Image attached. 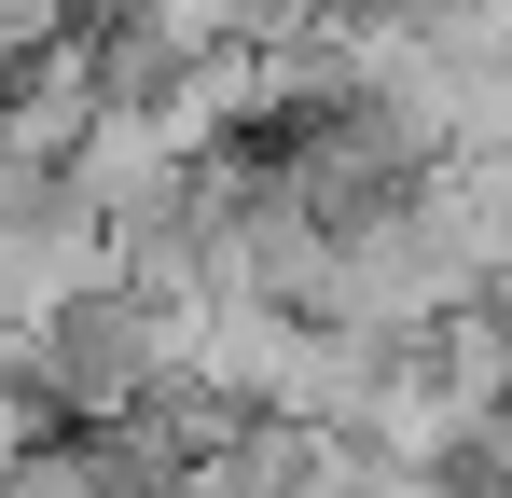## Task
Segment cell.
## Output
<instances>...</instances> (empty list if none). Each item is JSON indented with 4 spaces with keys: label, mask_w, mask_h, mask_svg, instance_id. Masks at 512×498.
<instances>
[{
    "label": "cell",
    "mask_w": 512,
    "mask_h": 498,
    "mask_svg": "<svg viewBox=\"0 0 512 498\" xmlns=\"http://www.w3.org/2000/svg\"><path fill=\"white\" fill-rule=\"evenodd\" d=\"M167 374H180V319H167V305H139V291L111 277V291H84V305L42 319V374H28V388L70 415V429H111V415L153 402Z\"/></svg>",
    "instance_id": "obj_1"
},
{
    "label": "cell",
    "mask_w": 512,
    "mask_h": 498,
    "mask_svg": "<svg viewBox=\"0 0 512 498\" xmlns=\"http://www.w3.org/2000/svg\"><path fill=\"white\" fill-rule=\"evenodd\" d=\"M70 194H84L97 222H139V208H180V180H194V139L167 125V97H97L84 139H70V166H56Z\"/></svg>",
    "instance_id": "obj_2"
},
{
    "label": "cell",
    "mask_w": 512,
    "mask_h": 498,
    "mask_svg": "<svg viewBox=\"0 0 512 498\" xmlns=\"http://www.w3.org/2000/svg\"><path fill=\"white\" fill-rule=\"evenodd\" d=\"M0 498H97V429H70V415H56V429L0 471Z\"/></svg>",
    "instance_id": "obj_3"
},
{
    "label": "cell",
    "mask_w": 512,
    "mask_h": 498,
    "mask_svg": "<svg viewBox=\"0 0 512 498\" xmlns=\"http://www.w3.org/2000/svg\"><path fill=\"white\" fill-rule=\"evenodd\" d=\"M42 429H56V402H42V388H28V374H0V471H14V457H28V443H42Z\"/></svg>",
    "instance_id": "obj_4"
},
{
    "label": "cell",
    "mask_w": 512,
    "mask_h": 498,
    "mask_svg": "<svg viewBox=\"0 0 512 498\" xmlns=\"http://www.w3.org/2000/svg\"><path fill=\"white\" fill-rule=\"evenodd\" d=\"M360 498H443V471H402V457H374V485Z\"/></svg>",
    "instance_id": "obj_5"
},
{
    "label": "cell",
    "mask_w": 512,
    "mask_h": 498,
    "mask_svg": "<svg viewBox=\"0 0 512 498\" xmlns=\"http://www.w3.org/2000/svg\"><path fill=\"white\" fill-rule=\"evenodd\" d=\"M499 180H512V166H499Z\"/></svg>",
    "instance_id": "obj_6"
}]
</instances>
